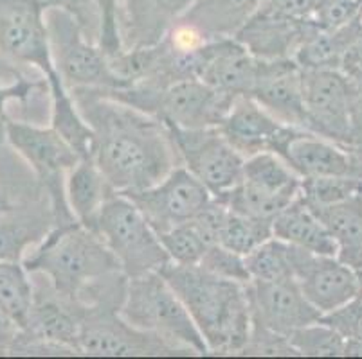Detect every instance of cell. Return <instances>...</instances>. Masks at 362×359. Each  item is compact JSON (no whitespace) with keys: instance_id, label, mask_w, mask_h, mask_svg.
I'll use <instances>...</instances> for the list:
<instances>
[{"instance_id":"ee69618b","label":"cell","mask_w":362,"mask_h":359,"mask_svg":"<svg viewBox=\"0 0 362 359\" xmlns=\"http://www.w3.org/2000/svg\"><path fill=\"white\" fill-rule=\"evenodd\" d=\"M22 329L0 311V354H11Z\"/></svg>"},{"instance_id":"8fae6325","label":"cell","mask_w":362,"mask_h":359,"mask_svg":"<svg viewBox=\"0 0 362 359\" xmlns=\"http://www.w3.org/2000/svg\"><path fill=\"white\" fill-rule=\"evenodd\" d=\"M180 162L213 196L231 190L242 180L245 158L229 144L220 128H187L166 124Z\"/></svg>"},{"instance_id":"ba28073f","label":"cell","mask_w":362,"mask_h":359,"mask_svg":"<svg viewBox=\"0 0 362 359\" xmlns=\"http://www.w3.org/2000/svg\"><path fill=\"white\" fill-rule=\"evenodd\" d=\"M47 28L54 71L69 90H119L132 87L114 72L108 56L85 36L78 20L67 9L60 6H49Z\"/></svg>"},{"instance_id":"9a60e30c","label":"cell","mask_w":362,"mask_h":359,"mask_svg":"<svg viewBox=\"0 0 362 359\" xmlns=\"http://www.w3.org/2000/svg\"><path fill=\"white\" fill-rule=\"evenodd\" d=\"M220 130L243 158L258 153H276L283 158L291 140L303 128L281 123L252 97L238 95Z\"/></svg>"},{"instance_id":"d6a6232c","label":"cell","mask_w":362,"mask_h":359,"mask_svg":"<svg viewBox=\"0 0 362 359\" xmlns=\"http://www.w3.org/2000/svg\"><path fill=\"white\" fill-rule=\"evenodd\" d=\"M291 343L298 355H314V358H339L344 354L346 338L335 331L327 322H315L307 327L298 329L291 334Z\"/></svg>"},{"instance_id":"44dd1931","label":"cell","mask_w":362,"mask_h":359,"mask_svg":"<svg viewBox=\"0 0 362 359\" xmlns=\"http://www.w3.org/2000/svg\"><path fill=\"white\" fill-rule=\"evenodd\" d=\"M249 97L281 123L305 130L303 72L294 59H274Z\"/></svg>"},{"instance_id":"603a6c76","label":"cell","mask_w":362,"mask_h":359,"mask_svg":"<svg viewBox=\"0 0 362 359\" xmlns=\"http://www.w3.org/2000/svg\"><path fill=\"white\" fill-rule=\"evenodd\" d=\"M283 160L301 178L362 176L350 150L307 130L292 138Z\"/></svg>"},{"instance_id":"74e56055","label":"cell","mask_w":362,"mask_h":359,"mask_svg":"<svg viewBox=\"0 0 362 359\" xmlns=\"http://www.w3.org/2000/svg\"><path fill=\"white\" fill-rule=\"evenodd\" d=\"M243 355H298L287 336L271 331L259 322L252 320L251 338L243 348Z\"/></svg>"},{"instance_id":"2e32d148","label":"cell","mask_w":362,"mask_h":359,"mask_svg":"<svg viewBox=\"0 0 362 359\" xmlns=\"http://www.w3.org/2000/svg\"><path fill=\"white\" fill-rule=\"evenodd\" d=\"M252 320L291 338L298 329L315 324L321 312L307 300L294 279L249 281L245 284Z\"/></svg>"},{"instance_id":"b9f144b4","label":"cell","mask_w":362,"mask_h":359,"mask_svg":"<svg viewBox=\"0 0 362 359\" xmlns=\"http://www.w3.org/2000/svg\"><path fill=\"white\" fill-rule=\"evenodd\" d=\"M267 8L299 22H310L315 0H263Z\"/></svg>"},{"instance_id":"7402d4cb","label":"cell","mask_w":362,"mask_h":359,"mask_svg":"<svg viewBox=\"0 0 362 359\" xmlns=\"http://www.w3.org/2000/svg\"><path fill=\"white\" fill-rule=\"evenodd\" d=\"M301 182L303 178L281 157L258 153L245 158L240 185L258 202L285 209L301 194Z\"/></svg>"},{"instance_id":"cb8c5ba5","label":"cell","mask_w":362,"mask_h":359,"mask_svg":"<svg viewBox=\"0 0 362 359\" xmlns=\"http://www.w3.org/2000/svg\"><path fill=\"white\" fill-rule=\"evenodd\" d=\"M52 209L44 205H11L0 214V261L22 262L54 226Z\"/></svg>"},{"instance_id":"f546056e","label":"cell","mask_w":362,"mask_h":359,"mask_svg":"<svg viewBox=\"0 0 362 359\" xmlns=\"http://www.w3.org/2000/svg\"><path fill=\"white\" fill-rule=\"evenodd\" d=\"M245 264L251 281H285L294 279L291 259V245L278 237L263 241L245 255ZM296 281V279H294Z\"/></svg>"},{"instance_id":"e575fe53","label":"cell","mask_w":362,"mask_h":359,"mask_svg":"<svg viewBox=\"0 0 362 359\" xmlns=\"http://www.w3.org/2000/svg\"><path fill=\"white\" fill-rule=\"evenodd\" d=\"M362 190V176L303 178L301 196L310 205H332Z\"/></svg>"},{"instance_id":"9c48e42d","label":"cell","mask_w":362,"mask_h":359,"mask_svg":"<svg viewBox=\"0 0 362 359\" xmlns=\"http://www.w3.org/2000/svg\"><path fill=\"white\" fill-rule=\"evenodd\" d=\"M80 354L87 355H173L182 354L160 336L141 331L121 316V304L100 302L83 305Z\"/></svg>"},{"instance_id":"ac0fdd59","label":"cell","mask_w":362,"mask_h":359,"mask_svg":"<svg viewBox=\"0 0 362 359\" xmlns=\"http://www.w3.org/2000/svg\"><path fill=\"white\" fill-rule=\"evenodd\" d=\"M272 61L252 56L235 38L215 39V49L200 79L233 97L251 95L256 85L267 75Z\"/></svg>"},{"instance_id":"4316f807","label":"cell","mask_w":362,"mask_h":359,"mask_svg":"<svg viewBox=\"0 0 362 359\" xmlns=\"http://www.w3.org/2000/svg\"><path fill=\"white\" fill-rule=\"evenodd\" d=\"M67 202L76 221L98 233V221L112 193L110 183L92 158H81L67 174Z\"/></svg>"},{"instance_id":"83f0119b","label":"cell","mask_w":362,"mask_h":359,"mask_svg":"<svg viewBox=\"0 0 362 359\" xmlns=\"http://www.w3.org/2000/svg\"><path fill=\"white\" fill-rule=\"evenodd\" d=\"M45 79H47L49 94L52 99L51 128H54L56 133L60 135L81 158H92L94 130L85 121L80 108L76 107L71 90L65 87L58 72Z\"/></svg>"},{"instance_id":"277c9868","label":"cell","mask_w":362,"mask_h":359,"mask_svg":"<svg viewBox=\"0 0 362 359\" xmlns=\"http://www.w3.org/2000/svg\"><path fill=\"white\" fill-rule=\"evenodd\" d=\"M105 97L128 104L143 114L187 130L220 128L236 97L218 92L202 79H186L166 88L137 81L119 90H100Z\"/></svg>"},{"instance_id":"1f68e13d","label":"cell","mask_w":362,"mask_h":359,"mask_svg":"<svg viewBox=\"0 0 362 359\" xmlns=\"http://www.w3.org/2000/svg\"><path fill=\"white\" fill-rule=\"evenodd\" d=\"M272 237V221L258 219V217L243 216L229 209L226 221L218 236V245L233 250L245 257L256 246Z\"/></svg>"},{"instance_id":"5bb4252c","label":"cell","mask_w":362,"mask_h":359,"mask_svg":"<svg viewBox=\"0 0 362 359\" xmlns=\"http://www.w3.org/2000/svg\"><path fill=\"white\" fill-rule=\"evenodd\" d=\"M292 272L303 295L321 315L335 311L357 298V273L337 257L317 255L291 245Z\"/></svg>"},{"instance_id":"7c38bea8","label":"cell","mask_w":362,"mask_h":359,"mask_svg":"<svg viewBox=\"0 0 362 359\" xmlns=\"http://www.w3.org/2000/svg\"><path fill=\"white\" fill-rule=\"evenodd\" d=\"M305 130L350 150L354 83L341 68L303 71Z\"/></svg>"},{"instance_id":"bcb514c9","label":"cell","mask_w":362,"mask_h":359,"mask_svg":"<svg viewBox=\"0 0 362 359\" xmlns=\"http://www.w3.org/2000/svg\"><path fill=\"white\" fill-rule=\"evenodd\" d=\"M346 358H362V340L346 338L344 341V354Z\"/></svg>"},{"instance_id":"f35d334b","label":"cell","mask_w":362,"mask_h":359,"mask_svg":"<svg viewBox=\"0 0 362 359\" xmlns=\"http://www.w3.org/2000/svg\"><path fill=\"white\" fill-rule=\"evenodd\" d=\"M229 207L218 196H213L207 205L197 214L192 219V225L195 226L197 232L206 239L207 245H216L218 243L220 230H222L223 221H226Z\"/></svg>"},{"instance_id":"8d00e7d4","label":"cell","mask_w":362,"mask_h":359,"mask_svg":"<svg viewBox=\"0 0 362 359\" xmlns=\"http://www.w3.org/2000/svg\"><path fill=\"white\" fill-rule=\"evenodd\" d=\"M362 0H315L310 24L322 31H337L357 18Z\"/></svg>"},{"instance_id":"d6986e66","label":"cell","mask_w":362,"mask_h":359,"mask_svg":"<svg viewBox=\"0 0 362 359\" xmlns=\"http://www.w3.org/2000/svg\"><path fill=\"white\" fill-rule=\"evenodd\" d=\"M193 0H119V32L124 51L163 42Z\"/></svg>"},{"instance_id":"30bf717a","label":"cell","mask_w":362,"mask_h":359,"mask_svg":"<svg viewBox=\"0 0 362 359\" xmlns=\"http://www.w3.org/2000/svg\"><path fill=\"white\" fill-rule=\"evenodd\" d=\"M47 0H0V61L31 65L54 74L47 28Z\"/></svg>"},{"instance_id":"7a4b0ae2","label":"cell","mask_w":362,"mask_h":359,"mask_svg":"<svg viewBox=\"0 0 362 359\" xmlns=\"http://www.w3.org/2000/svg\"><path fill=\"white\" fill-rule=\"evenodd\" d=\"M159 273L186 305L209 352L242 354L252 325L245 284L220 279L200 266L171 261Z\"/></svg>"},{"instance_id":"60d3db41","label":"cell","mask_w":362,"mask_h":359,"mask_svg":"<svg viewBox=\"0 0 362 359\" xmlns=\"http://www.w3.org/2000/svg\"><path fill=\"white\" fill-rule=\"evenodd\" d=\"M354 99H351V144L350 153L357 166L358 174H362V79L354 81Z\"/></svg>"},{"instance_id":"7dc6e473","label":"cell","mask_w":362,"mask_h":359,"mask_svg":"<svg viewBox=\"0 0 362 359\" xmlns=\"http://www.w3.org/2000/svg\"><path fill=\"white\" fill-rule=\"evenodd\" d=\"M4 138H6V131H4V133H0V142H2ZM9 207H11V203H8L6 200H2V197H0V214L4 212V210H8Z\"/></svg>"},{"instance_id":"ffe728a7","label":"cell","mask_w":362,"mask_h":359,"mask_svg":"<svg viewBox=\"0 0 362 359\" xmlns=\"http://www.w3.org/2000/svg\"><path fill=\"white\" fill-rule=\"evenodd\" d=\"M307 28L308 22L279 15L262 2L235 39L259 59H292Z\"/></svg>"},{"instance_id":"e0dca14e","label":"cell","mask_w":362,"mask_h":359,"mask_svg":"<svg viewBox=\"0 0 362 359\" xmlns=\"http://www.w3.org/2000/svg\"><path fill=\"white\" fill-rule=\"evenodd\" d=\"M81 316L83 305L72 302L56 293L51 282L40 289H35L33 308L22 338L31 343H45L60 348L65 354H80Z\"/></svg>"},{"instance_id":"4dcf8cb0","label":"cell","mask_w":362,"mask_h":359,"mask_svg":"<svg viewBox=\"0 0 362 359\" xmlns=\"http://www.w3.org/2000/svg\"><path fill=\"white\" fill-rule=\"evenodd\" d=\"M310 209L322 225L330 230L339 245L362 241V190L342 202L332 205H310Z\"/></svg>"},{"instance_id":"d590c367","label":"cell","mask_w":362,"mask_h":359,"mask_svg":"<svg viewBox=\"0 0 362 359\" xmlns=\"http://www.w3.org/2000/svg\"><path fill=\"white\" fill-rule=\"evenodd\" d=\"M197 266H200L211 275L226 279V281H235L240 284H247L251 281V275H249V269L245 264V257L218 245V243L207 248L202 261Z\"/></svg>"},{"instance_id":"681fc988","label":"cell","mask_w":362,"mask_h":359,"mask_svg":"<svg viewBox=\"0 0 362 359\" xmlns=\"http://www.w3.org/2000/svg\"><path fill=\"white\" fill-rule=\"evenodd\" d=\"M358 20H361V24H362V8H361V13H358Z\"/></svg>"},{"instance_id":"836d02e7","label":"cell","mask_w":362,"mask_h":359,"mask_svg":"<svg viewBox=\"0 0 362 359\" xmlns=\"http://www.w3.org/2000/svg\"><path fill=\"white\" fill-rule=\"evenodd\" d=\"M164 250L170 255V261L182 266H197L202 261L204 253L211 245H207L206 239L197 232L192 221L173 226L168 232L159 233Z\"/></svg>"},{"instance_id":"ab89813d","label":"cell","mask_w":362,"mask_h":359,"mask_svg":"<svg viewBox=\"0 0 362 359\" xmlns=\"http://www.w3.org/2000/svg\"><path fill=\"white\" fill-rule=\"evenodd\" d=\"M322 322L341 332L344 338L362 340V300L354 298L346 305L335 309V311L322 315Z\"/></svg>"},{"instance_id":"7bdbcfd3","label":"cell","mask_w":362,"mask_h":359,"mask_svg":"<svg viewBox=\"0 0 362 359\" xmlns=\"http://www.w3.org/2000/svg\"><path fill=\"white\" fill-rule=\"evenodd\" d=\"M341 71L354 81L362 79V35L355 39L342 56Z\"/></svg>"},{"instance_id":"484cf974","label":"cell","mask_w":362,"mask_h":359,"mask_svg":"<svg viewBox=\"0 0 362 359\" xmlns=\"http://www.w3.org/2000/svg\"><path fill=\"white\" fill-rule=\"evenodd\" d=\"M272 236L317 255H337L339 243L299 194L272 219Z\"/></svg>"},{"instance_id":"6da1fadb","label":"cell","mask_w":362,"mask_h":359,"mask_svg":"<svg viewBox=\"0 0 362 359\" xmlns=\"http://www.w3.org/2000/svg\"><path fill=\"white\" fill-rule=\"evenodd\" d=\"M71 95L94 130L92 160L116 193L148 189L175 169L179 153L163 121L96 88H72Z\"/></svg>"},{"instance_id":"d4e9b609","label":"cell","mask_w":362,"mask_h":359,"mask_svg":"<svg viewBox=\"0 0 362 359\" xmlns=\"http://www.w3.org/2000/svg\"><path fill=\"white\" fill-rule=\"evenodd\" d=\"M263 0H193L177 22L197 29L206 39L235 38Z\"/></svg>"},{"instance_id":"f1b7e54d","label":"cell","mask_w":362,"mask_h":359,"mask_svg":"<svg viewBox=\"0 0 362 359\" xmlns=\"http://www.w3.org/2000/svg\"><path fill=\"white\" fill-rule=\"evenodd\" d=\"M31 273L22 262L0 261V311L21 329H25L35 298Z\"/></svg>"},{"instance_id":"52a82bcc","label":"cell","mask_w":362,"mask_h":359,"mask_svg":"<svg viewBox=\"0 0 362 359\" xmlns=\"http://www.w3.org/2000/svg\"><path fill=\"white\" fill-rule=\"evenodd\" d=\"M98 233L114 253L128 279L159 272L170 262L159 233L139 207L121 193H112L98 221Z\"/></svg>"},{"instance_id":"5b68a950","label":"cell","mask_w":362,"mask_h":359,"mask_svg":"<svg viewBox=\"0 0 362 359\" xmlns=\"http://www.w3.org/2000/svg\"><path fill=\"white\" fill-rule=\"evenodd\" d=\"M121 316L134 327L160 336L182 354H209L189 311L159 272L128 279Z\"/></svg>"},{"instance_id":"c3c4849f","label":"cell","mask_w":362,"mask_h":359,"mask_svg":"<svg viewBox=\"0 0 362 359\" xmlns=\"http://www.w3.org/2000/svg\"><path fill=\"white\" fill-rule=\"evenodd\" d=\"M357 281H358V293H357V298L362 300V272L357 273Z\"/></svg>"},{"instance_id":"4fadbf2b","label":"cell","mask_w":362,"mask_h":359,"mask_svg":"<svg viewBox=\"0 0 362 359\" xmlns=\"http://www.w3.org/2000/svg\"><path fill=\"white\" fill-rule=\"evenodd\" d=\"M124 196L139 207L157 233H163L173 226L192 221L207 205L213 194L186 167L177 166L156 185Z\"/></svg>"},{"instance_id":"3957f363","label":"cell","mask_w":362,"mask_h":359,"mask_svg":"<svg viewBox=\"0 0 362 359\" xmlns=\"http://www.w3.org/2000/svg\"><path fill=\"white\" fill-rule=\"evenodd\" d=\"M22 264L31 275H44L56 293L78 304L90 286L121 272L103 237L78 221L52 226L44 241L24 257Z\"/></svg>"},{"instance_id":"8992f818","label":"cell","mask_w":362,"mask_h":359,"mask_svg":"<svg viewBox=\"0 0 362 359\" xmlns=\"http://www.w3.org/2000/svg\"><path fill=\"white\" fill-rule=\"evenodd\" d=\"M4 128L6 140L16 153L25 158V162L35 171L42 190L47 194L54 214V225L74 223L76 217L67 202L65 174L80 162V154L56 133L54 128H40L31 123L13 121L9 115L4 118Z\"/></svg>"},{"instance_id":"f6af8a7d","label":"cell","mask_w":362,"mask_h":359,"mask_svg":"<svg viewBox=\"0 0 362 359\" xmlns=\"http://www.w3.org/2000/svg\"><path fill=\"white\" fill-rule=\"evenodd\" d=\"M342 264L354 269L355 273L362 272V241L341 243L335 255Z\"/></svg>"}]
</instances>
